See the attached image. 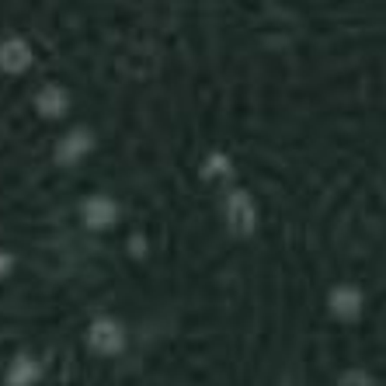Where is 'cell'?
<instances>
[{"mask_svg": "<svg viewBox=\"0 0 386 386\" xmlns=\"http://www.w3.org/2000/svg\"><path fill=\"white\" fill-rule=\"evenodd\" d=\"M230 209H233V223H237V226H247V213H244V199H240V195L230 202Z\"/></svg>", "mask_w": 386, "mask_h": 386, "instance_id": "cell-1", "label": "cell"}, {"mask_svg": "<svg viewBox=\"0 0 386 386\" xmlns=\"http://www.w3.org/2000/svg\"><path fill=\"white\" fill-rule=\"evenodd\" d=\"M345 386H365V379H362V376H348Z\"/></svg>", "mask_w": 386, "mask_h": 386, "instance_id": "cell-2", "label": "cell"}]
</instances>
